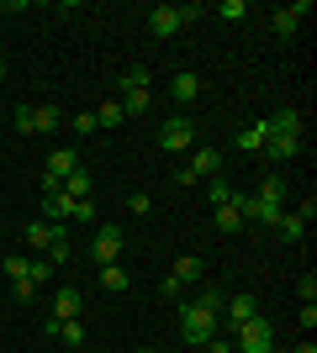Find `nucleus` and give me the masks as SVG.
Listing matches in <instances>:
<instances>
[{
    "instance_id": "obj_1",
    "label": "nucleus",
    "mask_w": 317,
    "mask_h": 353,
    "mask_svg": "<svg viewBox=\"0 0 317 353\" xmlns=\"http://www.w3.org/2000/svg\"><path fill=\"white\" fill-rule=\"evenodd\" d=\"M217 332H222V295L217 290H201L191 306H180V343L185 348H201Z\"/></svg>"
},
{
    "instance_id": "obj_2",
    "label": "nucleus",
    "mask_w": 317,
    "mask_h": 353,
    "mask_svg": "<svg viewBox=\"0 0 317 353\" xmlns=\"http://www.w3.org/2000/svg\"><path fill=\"white\" fill-rule=\"evenodd\" d=\"M275 348V322L270 316H249L233 338V353H270Z\"/></svg>"
},
{
    "instance_id": "obj_3",
    "label": "nucleus",
    "mask_w": 317,
    "mask_h": 353,
    "mask_svg": "<svg viewBox=\"0 0 317 353\" xmlns=\"http://www.w3.org/2000/svg\"><path fill=\"white\" fill-rule=\"evenodd\" d=\"M191 16H196V6H153V11H148V32H153V37H175Z\"/></svg>"
},
{
    "instance_id": "obj_4",
    "label": "nucleus",
    "mask_w": 317,
    "mask_h": 353,
    "mask_svg": "<svg viewBox=\"0 0 317 353\" xmlns=\"http://www.w3.org/2000/svg\"><path fill=\"white\" fill-rule=\"evenodd\" d=\"M122 243H127V232H122V227H95V237H90V259L95 264H117L122 259Z\"/></svg>"
},
{
    "instance_id": "obj_5",
    "label": "nucleus",
    "mask_w": 317,
    "mask_h": 353,
    "mask_svg": "<svg viewBox=\"0 0 317 353\" xmlns=\"http://www.w3.org/2000/svg\"><path fill=\"white\" fill-rule=\"evenodd\" d=\"M159 148H164V153H185V148H196V127H191V117H169L164 127H159Z\"/></svg>"
},
{
    "instance_id": "obj_6",
    "label": "nucleus",
    "mask_w": 317,
    "mask_h": 353,
    "mask_svg": "<svg viewBox=\"0 0 317 353\" xmlns=\"http://www.w3.org/2000/svg\"><path fill=\"white\" fill-rule=\"evenodd\" d=\"M75 169H79V153H75V148H53V153H48V169H43V190H59Z\"/></svg>"
},
{
    "instance_id": "obj_7",
    "label": "nucleus",
    "mask_w": 317,
    "mask_h": 353,
    "mask_svg": "<svg viewBox=\"0 0 317 353\" xmlns=\"http://www.w3.org/2000/svg\"><path fill=\"white\" fill-rule=\"evenodd\" d=\"M312 11L307 0H296V6H280V11H270V27H275V37H296V27H302V16Z\"/></svg>"
},
{
    "instance_id": "obj_8",
    "label": "nucleus",
    "mask_w": 317,
    "mask_h": 353,
    "mask_svg": "<svg viewBox=\"0 0 317 353\" xmlns=\"http://www.w3.org/2000/svg\"><path fill=\"white\" fill-rule=\"evenodd\" d=\"M302 143H307L302 132H270V143H265V153L286 163V159H296V153H302Z\"/></svg>"
},
{
    "instance_id": "obj_9",
    "label": "nucleus",
    "mask_w": 317,
    "mask_h": 353,
    "mask_svg": "<svg viewBox=\"0 0 317 353\" xmlns=\"http://www.w3.org/2000/svg\"><path fill=\"white\" fill-rule=\"evenodd\" d=\"M69 211H75V201H69L64 190H43V221L64 227V221H69Z\"/></svg>"
},
{
    "instance_id": "obj_10",
    "label": "nucleus",
    "mask_w": 317,
    "mask_h": 353,
    "mask_svg": "<svg viewBox=\"0 0 317 353\" xmlns=\"http://www.w3.org/2000/svg\"><path fill=\"white\" fill-rule=\"evenodd\" d=\"M79 306H85V295H79L75 285H64V290L53 295V316H59V322H75V316H79Z\"/></svg>"
},
{
    "instance_id": "obj_11",
    "label": "nucleus",
    "mask_w": 317,
    "mask_h": 353,
    "mask_svg": "<svg viewBox=\"0 0 317 353\" xmlns=\"http://www.w3.org/2000/svg\"><path fill=\"white\" fill-rule=\"evenodd\" d=\"M222 316H227L233 327H243L249 316H259V301H254V295H233V301L222 306Z\"/></svg>"
},
{
    "instance_id": "obj_12",
    "label": "nucleus",
    "mask_w": 317,
    "mask_h": 353,
    "mask_svg": "<svg viewBox=\"0 0 317 353\" xmlns=\"http://www.w3.org/2000/svg\"><path fill=\"white\" fill-rule=\"evenodd\" d=\"M217 169H222V153H217V148H196L191 174H196V179H217Z\"/></svg>"
},
{
    "instance_id": "obj_13",
    "label": "nucleus",
    "mask_w": 317,
    "mask_h": 353,
    "mask_svg": "<svg viewBox=\"0 0 317 353\" xmlns=\"http://www.w3.org/2000/svg\"><path fill=\"white\" fill-rule=\"evenodd\" d=\"M90 185H95V179H90V169H85V163H79V169H75V174H69V179H64L59 190L69 195V201H85V195H90Z\"/></svg>"
},
{
    "instance_id": "obj_14",
    "label": "nucleus",
    "mask_w": 317,
    "mask_h": 353,
    "mask_svg": "<svg viewBox=\"0 0 317 353\" xmlns=\"http://www.w3.org/2000/svg\"><path fill=\"white\" fill-rule=\"evenodd\" d=\"M169 90H175V101H196V95H201V74L180 69L175 79H169Z\"/></svg>"
},
{
    "instance_id": "obj_15",
    "label": "nucleus",
    "mask_w": 317,
    "mask_h": 353,
    "mask_svg": "<svg viewBox=\"0 0 317 353\" xmlns=\"http://www.w3.org/2000/svg\"><path fill=\"white\" fill-rule=\"evenodd\" d=\"M233 143H238L243 153H259V148L270 143V127H265V121H254V127H243V132L233 137Z\"/></svg>"
},
{
    "instance_id": "obj_16",
    "label": "nucleus",
    "mask_w": 317,
    "mask_h": 353,
    "mask_svg": "<svg viewBox=\"0 0 317 353\" xmlns=\"http://www.w3.org/2000/svg\"><path fill=\"white\" fill-rule=\"evenodd\" d=\"M122 117H143V111H148V105H153V95H148V90H122Z\"/></svg>"
},
{
    "instance_id": "obj_17",
    "label": "nucleus",
    "mask_w": 317,
    "mask_h": 353,
    "mask_svg": "<svg viewBox=\"0 0 317 353\" xmlns=\"http://www.w3.org/2000/svg\"><path fill=\"white\" fill-rule=\"evenodd\" d=\"M254 195H259V201H270V206H286V179H280V174H265Z\"/></svg>"
},
{
    "instance_id": "obj_18",
    "label": "nucleus",
    "mask_w": 317,
    "mask_h": 353,
    "mask_svg": "<svg viewBox=\"0 0 317 353\" xmlns=\"http://www.w3.org/2000/svg\"><path fill=\"white\" fill-rule=\"evenodd\" d=\"M59 121H64V111L53 101H48V105H32V127H37V132H53Z\"/></svg>"
},
{
    "instance_id": "obj_19",
    "label": "nucleus",
    "mask_w": 317,
    "mask_h": 353,
    "mask_svg": "<svg viewBox=\"0 0 317 353\" xmlns=\"http://www.w3.org/2000/svg\"><path fill=\"white\" fill-rule=\"evenodd\" d=\"M101 285H106L111 295H122L133 280H127V269H122V264H101Z\"/></svg>"
},
{
    "instance_id": "obj_20",
    "label": "nucleus",
    "mask_w": 317,
    "mask_h": 353,
    "mask_svg": "<svg viewBox=\"0 0 317 353\" xmlns=\"http://www.w3.org/2000/svg\"><path fill=\"white\" fill-rule=\"evenodd\" d=\"M275 227H280V237H286V243H302V232H307V221L296 216V211H280V221H275Z\"/></svg>"
},
{
    "instance_id": "obj_21",
    "label": "nucleus",
    "mask_w": 317,
    "mask_h": 353,
    "mask_svg": "<svg viewBox=\"0 0 317 353\" xmlns=\"http://www.w3.org/2000/svg\"><path fill=\"white\" fill-rule=\"evenodd\" d=\"M169 274H175L180 285H196V280H201V259H191V253H185V259H175V269H169Z\"/></svg>"
},
{
    "instance_id": "obj_22",
    "label": "nucleus",
    "mask_w": 317,
    "mask_h": 353,
    "mask_svg": "<svg viewBox=\"0 0 317 353\" xmlns=\"http://www.w3.org/2000/svg\"><path fill=\"white\" fill-rule=\"evenodd\" d=\"M122 121H127V117H122L117 101H101V105H95V127H122Z\"/></svg>"
},
{
    "instance_id": "obj_23",
    "label": "nucleus",
    "mask_w": 317,
    "mask_h": 353,
    "mask_svg": "<svg viewBox=\"0 0 317 353\" xmlns=\"http://www.w3.org/2000/svg\"><path fill=\"white\" fill-rule=\"evenodd\" d=\"M148 79H153V74H148V63H137V69H127V74H122V90H148Z\"/></svg>"
},
{
    "instance_id": "obj_24",
    "label": "nucleus",
    "mask_w": 317,
    "mask_h": 353,
    "mask_svg": "<svg viewBox=\"0 0 317 353\" xmlns=\"http://www.w3.org/2000/svg\"><path fill=\"white\" fill-rule=\"evenodd\" d=\"M217 227H222V232H243V216L233 211V201H227V206H217Z\"/></svg>"
},
{
    "instance_id": "obj_25",
    "label": "nucleus",
    "mask_w": 317,
    "mask_h": 353,
    "mask_svg": "<svg viewBox=\"0 0 317 353\" xmlns=\"http://www.w3.org/2000/svg\"><path fill=\"white\" fill-rule=\"evenodd\" d=\"M206 195H211V206H227V201H233V185H222V174H217V179H206Z\"/></svg>"
},
{
    "instance_id": "obj_26",
    "label": "nucleus",
    "mask_w": 317,
    "mask_h": 353,
    "mask_svg": "<svg viewBox=\"0 0 317 353\" xmlns=\"http://www.w3.org/2000/svg\"><path fill=\"white\" fill-rule=\"evenodd\" d=\"M296 295H302V306H312V301H317V274H312V269L296 280Z\"/></svg>"
},
{
    "instance_id": "obj_27",
    "label": "nucleus",
    "mask_w": 317,
    "mask_h": 353,
    "mask_svg": "<svg viewBox=\"0 0 317 353\" xmlns=\"http://www.w3.org/2000/svg\"><path fill=\"white\" fill-rule=\"evenodd\" d=\"M43 253H48V264H69V237H53Z\"/></svg>"
},
{
    "instance_id": "obj_28",
    "label": "nucleus",
    "mask_w": 317,
    "mask_h": 353,
    "mask_svg": "<svg viewBox=\"0 0 317 353\" xmlns=\"http://www.w3.org/2000/svg\"><path fill=\"white\" fill-rule=\"evenodd\" d=\"M59 338L69 343V348H79V343H85V327L79 322H59Z\"/></svg>"
},
{
    "instance_id": "obj_29",
    "label": "nucleus",
    "mask_w": 317,
    "mask_h": 353,
    "mask_svg": "<svg viewBox=\"0 0 317 353\" xmlns=\"http://www.w3.org/2000/svg\"><path fill=\"white\" fill-rule=\"evenodd\" d=\"M27 264H32V259H21V253H11V259H6V264H0V269H6L11 280H27Z\"/></svg>"
},
{
    "instance_id": "obj_30",
    "label": "nucleus",
    "mask_w": 317,
    "mask_h": 353,
    "mask_svg": "<svg viewBox=\"0 0 317 353\" xmlns=\"http://www.w3.org/2000/svg\"><path fill=\"white\" fill-rule=\"evenodd\" d=\"M16 132H21V137H32V132H37V127H32V105H27V101L16 105Z\"/></svg>"
},
{
    "instance_id": "obj_31",
    "label": "nucleus",
    "mask_w": 317,
    "mask_h": 353,
    "mask_svg": "<svg viewBox=\"0 0 317 353\" xmlns=\"http://www.w3.org/2000/svg\"><path fill=\"white\" fill-rule=\"evenodd\" d=\"M249 16V0H222V21H243Z\"/></svg>"
},
{
    "instance_id": "obj_32",
    "label": "nucleus",
    "mask_w": 317,
    "mask_h": 353,
    "mask_svg": "<svg viewBox=\"0 0 317 353\" xmlns=\"http://www.w3.org/2000/svg\"><path fill=\"white\" fill-rule=\"evenodd\" d=\"M48 274H53V264H48V259H32V264H27V280H32V285H43Z\"/></svg>"
},
{
    "instance_id": "obj_33",
    "label": "nucleus",
    "mask_w": 317,
    "mask_h": 353,
    "mask_svg": "<svg viewBox=\"0 0 317 353\" xmlns=\"http://www.w3.org/2000/svg\"><path fill=\"white\" fill-rule=\"evenodd\" d=\"M95 132V111H79L75 117V137H90Z\"/></svg>"
},
{
    "instance_id": "obj_34",
    "label": "nucleus",
    "mask_w": 317,
    "mask_h": 353,
    "mask_svg": "<svg viewBox=\"0 0 317 353\" xmlns=\"http://www.w3.org/2000/svg\"><path fill=\"white\" fill-rule=\"evenodd\" d=\"M201 353H233V338H222V332H217V338L201 343Z\"/></svg>"
},
{
    "instance_id": "obj_35",
    "label": "nucleus",
    "mask_w": 317,
    "mask_h": 353,
    "mask_svg": "<svg viewBox=\"0 0 317 353\" xmlns=\"http://www.w3.org/2000/svg\"><path fill=\"white\" fill-rule=\"evenodd\" d=\"M69 221H95V206H90V201H75V211H69Z\"/></svg>"
},
{
    "instance_id": "obj_36",
    "label": "nucleus",
    "mask_w": 317,
    "mask_h": 353,
    "mask_svg": "<svg viewBox=\"0 0 317 353\" xmlns=\"http://www.w3.org/2000/svg\"><path fill=\"white\" fill-rule=\"evenodd\" d=\"M11 290H16V301H32V295H37V285H32V280H11Z\"/></svg>"
},
{
    "instance_id": "obj_37",
    "label": "nucleus",
    "mask_w": 317,
    "mask_h": 353,
    "mask_svg": "<svg viewBox=\"0 0 317 353\" xmlns=\"http://www.w3.org/2000/svg\"><path fill=\"white\" fill-rule=\"evenodd\" d=\"M127 206H133V216H148V211H153V201H148V195H133Z\"/></svg>"
},
{
    "instance_id": "obj_38",
    "label": "nucleus",
    "mask_w": 317,
    "mask_h": 353,
    "mask_svg": "<svg viewBox=\"0 0 317 353\" xmlns=\"http://www.w3.org/2000/svg\"><path fill=\"white\" fill-rule=\"evenodd\" d=\"M296 353H317V343H312V338H307V343H302V348H296Z\"/></svg>"
},
{
    "instance_id": "obj_39",
    "label": "nucleus",
    "mask_w": 317,
    "mask_h": 353,
    "mask_svg": "<svg viewBox=\"0 0 317 353\" xmlns=\"http://www.w3.org/2000/svg\"><path fill=\"white\" fill-rule=\"evenodd\" d=\"M0 79H6V59H0Z\"/></svg>"
},
{
    "instance_id": "obj_40",
    "label": "nucleus",
    "mask_w": 317,
    "mask_h": 353,
    "mask_svg": "<svg viewBox=\"0 0 317 353\" xmlns=\"http://www.w3.org/2000/svg\"><path fill=\"white\" fill-rule=\"evenodd\" d=\"M137 353H153V348H137Z\"/></svg>"
},
{
    "instance_id": "obj_41",
    "label": "nucleus",
    "mask_w": 317,
    "mask_h": 353,
    "mask_svg": "<svg viewBox=\"0 0 317 353\" xmlns=\"http://www.w3.org/2000/svg\"><path fill=\"white\" fill-rule=\"evenodd\" d=\"M270 353H275V348H270Z\"/></svg>"
}]
</instances>
